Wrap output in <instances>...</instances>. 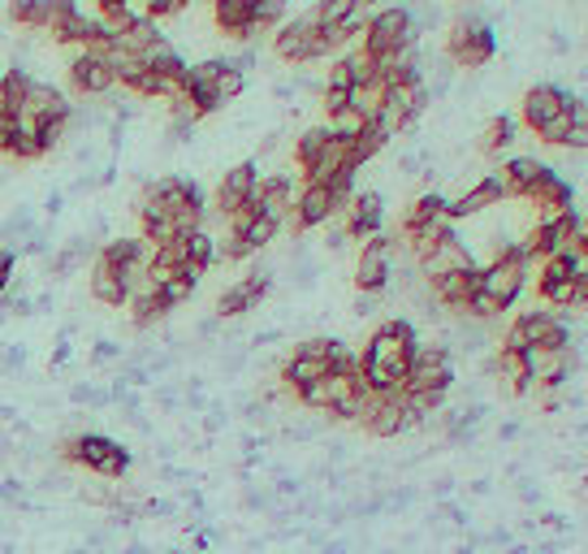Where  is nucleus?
Returning <instances> with one entry per match:
<instances>
[{
    "instance_id": "26",
    "label": "nucleus",
    "mask_w": 588,
    "mask_h": 554,
    "mask_svg": "<svg viewBox=\"0 0 588 554\" xmlns=\"http://www.w3.org/2000/svg\"><path fill=\"white\" fill-rule=\"evenodd\" d=\"M169 312H173V303L161 295V286H157L152 277H143V281L130 290V321H135L139 330H148V325L165 321Z\"/></svg>"
},
{
    "instance_id": "13",
    "label": "nucleus",
    "mask_w": 588,
    "mask_h": 554,
    "mask_svg": "<svg viewBox=\"0 0 588 554\" xmlns=\"http://www.w3.org/2000/svg\"><path fill=\"white\" fill-rule=\"evenodd\" d=\"M424 104H428V88H424V79H416V83H399V88H385V104H381L377 126L394 139L399 130H407V126L420 117Z\"/></svg>"
},
{
    "instance_id": "32",
    "label": "nucleus",
    "mask_w": 588,
    "mask_h": 554,
    "mask_svg": "<svg viewBox=\"0 0 588 554\" xmlns=\"http://www.w3.org/2000/svg\"><path fill=\"white\" fill-rule=\"evenodd\" d=\"M381 104H385V83H381V79L350 88V108H355L364 122H377V117H381Z\"/></svg>"
},
{
    "instance_id": "37",
    "label": "nucleus",
    "mask_w": 588,
    "mask_h": 554,
    "mask_svg": "<svg viewBox=\"0 0 588 554\" xmlns=\"http://www.w3.org/2000/svg\"><path fill=\"white\" fill-rule=\"evenodd\" d=\"M195 286H199V281L182 269V274H173V277H165V281H161V295H165L169 303L177 308V303H186V299L195 295Z\"/></svg>"
},
{
    "instance_id": "24",
    "label": "nucleus",
    "mask_w": 588,
    "mask_h": 554,
    "mask_svg": "<svg viewBox=\"0 0 588 554\" xmlns=\"http://www.w3.org/2000/svg\"><path fill=\"white\" fill-rule=\"evenodd\" d=\"M494 204H503V186H498L494 174H485L481 183L472 186V191H463L459 199H446V217L454 226V221H468V217H476V212H485Z\"/></svg>"
},
{
    "instance_id": "40",
    "label": "nucleus",
    "mask_w": 588,
    "mask_h": 554,
    "mask_svg": "<svg viewBox=\"0 0 588 554\" xmlns=\"http://www.w3.org/2000/svg\"><path fill=\"white\" fill-rule=\"evenodd\" d=\"M321 108H325V117H337L342 108H350V92H346V88H325Z\"/></svg>"
},
{
    "instance_id": "10",
    "label": "nucleus",
    "mask_w": 588,
    "mask_h": 554,
    "mask_svg": "<svg viewBox=\"0 0 588 554\" xmlns=\"http://www.w3.org/2000/svg\"><path fill=\"white\" fill-rule=\"evenodd\" d=\"M572 334H567V321H558L554 312H519V321L506 330L503 347L515 351H532V347H567Z\"/></svg>"
},
{
    "instance_id": "41",
    "label": "nucleus",
    "mask_w": 588,
    "mask_h": 554,
    "mask_svg": "<svg viewBox=\"0 0 588 554\" xmlns=\"http://www.w3.org/2000/svg\"><path fill=\"white\" fill-rule=\"evenodd\" d=\"M567 117H572V130H588V100L567 95Z\"/></svg>"
},
{
    "instance_id": "39",
    "label": "nucleus",
    "mask_w": 588,
    "mask_h": 554,
    "mask_svg": "<svg viewBox=\"0 0 588 554\" xmlns=\"http://www.w3.org/2000/svg\"><path fill=\"white\" fill-rule=\"evenodd\" d=\"M186 4H191V0H148V4H143V18H148V22H161V18H177V13L186 9Z\"/></svg>"
},
{
    "instance_id": "30",
    "label": "nucleus",
    "mask_w": 588,
    "mask_h": 554,
    "mask_svg": "<svg viewBox=\"0 0 588 554\" xmlns=\"http://www.w3.org/2000/svg\"><path fill=\"white\" fill-rule=\"evenodd\" d=\"M437 221H450V217H446V199H441V195H420V199L403 212V239L416 234V230L437 226Z\"/></svg>"
},
{
    "instance_id": "36",
    "label": "nucleus",
    "mask_w": 588,
    "mask_h": 554,
    "mask_svg": "<svg viewBox=\"0 0 588 554\" xmlns=\"http://www.w3.org/2000/svg\"><path fill=\"white\" fill-rule=\"evenodd\" d=\"M281 18H286V0H255V9H252L255 39H260V35H268V31H277V26H281Z\"/></svg>"
},
{
    "instance_id": "21",
    "label": "nucleus",
    "mask_w": 588,
    "mask_h": 554,
    "mask_svg": "<svg viewBox=\"0 0 588 554\" xmlns=\"http://www.w3.org/2000/svg\"><path fill=\"white\" fill-rule=\"evenodd\" d=\"M70 88L79 95H104L117 88V74H113V66L104 61V57H95V53H79L74 61H70Z\"/></svg>"
},
{
    "instance_id": "1",
    "label": "nucleus",
    "mask_w": 588,
    "mask_h": 554,
    "mask_svg": "<svg viewBox=\"0 0 588 554\" xmlns=\"http://www.w3.org/2000/svg\"><path fill=\"white\" fill-rule=\"evenodd\" d=\"M420 338L412 330V321L403 316H390L377 325V334L368 338L364 356H359V377L368 390L377 394H394L407 385V372H412V356H416Z\"/></svg>"
},
{
    "instance_id": "12",
    "label": "nucleus",
    "mask_w": 588,
    "mask_h": 554,
    "mask_svg": "<svg viewBox=\"0 0 588 554\" xmlns=\"http://www.w3.org/2000/svg\"><path fill=\"white\" fill-rule=\"evenodd\" d=\"M454 381V365H450V351L441 343H420L416 356H412V372H407V385L403 390H428V394H446Z\"/></svg>"
},
{
    "instance_id": "19",
    "label": "nucleus",
    "mask_w": 588,
    "mask_h": 554,
    "mask_svg": "<svg viewBox=\"0 0 588 554\" xmlns=\"http://www.w3.org/2000/svg\"><path fill=\"white\" fill-rule=\"evenodd\" d=\"M567 113V92L563 88H554V83H537V88H528L523 92V104H519V117H523V126L537 135L541 126H550L554 117H563Z\"/></svg>"
},
{
    "instance_id": "8",
    "label": "nucleus",
    "mask_w": 588,
    "mask_h": 554,
    "mask_svg": "<svg viewBox=\"0 0 588 554\" xmlns=\"http://www.w3.org/2000/svg\"><path fill=\"white\" fill-rule=\"evenodd\" d=\"M337 356H342V343H334V338H308V343H299V347H295V356L281 365V381H286V390L299 399L308 385H316L321 377H330V372H334Z\"/></svg>"
},
{
    "instance_id": "38",
    "label": "nucleus",
    "mask_w": 588,
    "mask_h": 554,
    "mask_svg": "<svg viewBox=\"0 0 588 554\" xmlns=\"http://www.w3.org/2000/svg\"><path fill=\"white\" fill-rule=\"evenodd\" d=\"M0 152L13 157V161H18V152H22V122L9 117V113L0 117Z\"/></svg>"
},
{
    "instance_id": "45",
    "label": "nucleus",
    "mask_w": 588,
    "mask_h": 554,
    "mask_svg": "<svg viewBox=\"0 0 588 554\" xmlns=\"http://www.w3.org/2000/svg\"><path fill=\"white\" fill-rule=\"evenodd\" d=\"M4 113H9V92H4V74H0V117H4ZM9 117H13V113H9Z\"/></svg>"
},
{
    "instance_id": "17",
    "label": "nucleus",
    "mask_w": 588,
    "mask_h": 554,
    "mask_svg": "<svg viewBox=\"0 0 588 554\" xmlns=\"http://www.w3.org/2000/svg\"><path fill=\"white\" fill-rule=\"evenodd\" d=\"M416 265H420V274L428 277V281H437V277H446V274L476 269V261H472V252H468V243H463L459 234H446L437 247H428L424 256H416Z\"/></svg>"
},
{
    "instance_id": "20",
    "label": "nucleus",
    "mask_w": 588,
    "mask_h": 554,
    "mask_svg": "<svg viewBox=\"0 0 588 554\" xmlns=\"http://www.w3.org/2000/svg\"><path fill=\"white\" fill-rule=\"evenodd\" d=\"M255 183H260V170H255V161H243V165H234L226 178H221V186H217V199H212V208L230 221L239 208H247L252 204V191Z\"/></svg>"
},
{
    "instance_id": "5",
    "label": "nucleus",
    "mask_w": 588,
    "mask_h": 554,
    "mask_svg": "<svg viewBox=\"0 0 588 554\" xmlns=\"http://www.w3.org/2000/svg\"><path fill=\"white\" fill-rule=\"evenodd\" d=\"M350 195H355V174H342L334 183H303L299 195H295V208H290L286 226L295 234H308V230L334 221L337 212L350 204Z\"/></svg>"
},
{
    "instance_id": "42",
    "label": "nucleus",
    "mask_w": 588,
    "mask_h": 554,
    "mask_svg": "<svg viewBox=\"0 0 588 554\" xmlns=\"http://www.w3.org/2000/svg\"><path fill=\"white\" fill-rule=\"evenodd\" d=\"M135 4L130 0H95V18L100 22H108V18H117V13H130Z\"/></svg>"
},
{
    "instance_id": "35",
    "label": "nucleus",
    "mask_w": 588,
    "mask_h": 554,
    "mask_svg": "<svg viewBox=\"0 0 588 554\" xmlns=\"http://www.w3.org/2000/svg\"><path fill=\"white\" fill-rule=\"evenodd\" d=\"M510 143H515V122H510L506 113L503 117H489V126L481 130V152H485V157H498Z\"/></svg>"
},
{
    "instance_id": "22",
    "label": "nucleus",
    "mask_w": 588,
    "mask_h": 554,
    "mask_svg": "<svg viewBox=\"0 0 588 554\" xmlns=\"http://www.w3.org/2000/svg\"><path fill=\"white\" fill-rule=\"evenodd\" d=\"M428 286H433V299H437L441 308L468 312V303H472V299H476V290H481V265H476V269H463V274L437 277V281H428Z\"/></svg>"
},
{
    "instance_id": "6",
    "label": "nucleus",
    "mask_w": 588,
    "mask_h": 554,
    "mask_svg": "<svg viewBox=\"0 0 588 554\" xmlns=\"http://www.w3.org/2000/svg\"><path fill=\"white\" fill-rule=\"evenodd\" d=\"M528 274H532V256L523 252V243H506L503 252L481 269V295L494 299L506 312L519 299V290L528 286Z\"/></svg>"
},
{
    "instance_id": "33",
    "label": "nucleus",
    "mask_w": 588,
    "mask_h": 554,
    "mask_svg": "<svg viewBox=\"0 0 588 554\" xmlns=\"http://www.w3.org/2000/svg\"><path fill=\"white\" fill-rule=\"evenodd\" d=\"M9 22L22 31H48V0H9Z\"/></svg>"
},
{
    "instance_id": "34",
    "label": "nucleus",
    "mask_w": 588,
    "mask_h": 554,
    "mask_svg": "<svg viewBox=\"0 0 588 554\" xmlns=\"http://www.w3.org/2000/svg\"><path fill=\"white\" fill-rule=\"evenodd\" d=\"M498 377L515 394H523L528 390V356L515 351V347H498Z\"/></svg>"
},
{
    "instance_id": "27",
    "label": "nucleus",
    "mask_w": 588,
    "mask_h": 554,
    "mask_svg": "<svg viewBox=\"0 0 588 554\" xmlns=\"http://www.w3.org/2000/svg\"><path fill=\"white\" fill-rule=\"evenodd\" d=\"M252 9H255V0H212V22H217L221 35L247 44V39H255Z\"/></svg>"
},
{
    "instance_id": "29",
    "label": "nucleus",
    "mask_w": 588,
    "mask_h": 554,
    "mask_svg": "<svg viewBox=\"0 0 588 554\" xmlns=\"http://www.w3.org/2000/svg\"><path fill=\"white\" fill-rule=\"evenodd\" d=\"M91 295H95V303H104V308H126V303H130L126 277L117 274V269H108L104 261L91 265Z\"/></svg>"
},
{
    "instance_id": "46",
    "label": "nucleus",
    "mask_w": 588,
    "mask_h": 554,
    "mask_svg": "<svg viewBox=\"0 0 588 554\" xmlns=\"http://www.w3.org/2000/svg\"><path fill=\"white\" fill-rule=\"evenodd\" d=\"M364 4H368V9H372V4H381V0H364Z\"/></svg>"
},
{
    "instance_id": "4",
    "label": "nucleus",
    "mask_w": 588,
    "mask_h": 554,
    "mask_svg": "<svg viewBox=\"0 0 588 554\" xmlns=\"http://www.w3.org/2000/svg\"><path fill=\"white\" fill-rule=\"evenodd\" d=\"M359 48H364L372 61L407 57V53L416 48V18H412V9H403V4L372 9L368 26L359 31Z\"/></svg>"
},
{
    "instance_id": "9",
    "label": "nucleus",
    "mask_w": 588,
    "mask_h": 554,
    "mask_svg": "<svg viewBox=\"0 0 588 554\" xmlns=\"http://www.w3.org/2000/svg\"><path fill=\"white\" fill-rule=\"evenodd\" d=\"M61 455L70 463L91 468L95 476H108V481L126 476V468H130V451H126L122 442L104 438V434H79V438H70V442H61Z\"/></svg>"
},
{
    "instance_id": "44",
    "label": "nucleus",
    "mask_w": 588,
    "mask_h": 554,
    "mask_svg": "<svg viewBox=\"0 0 588 554\" xmlns=\"http://www.w3.org/2000/svg\"><path fill=\"white\" fill-rule=\"evenodd\" d=\"M567 148H588V130H572L567 135Z\"/></svg>"
},
{
    "instance_id": "3",
    "label": "nucleus",
    "mask_w": 588,
    "mask_h": 554,
    "mask_svg": "<svg viewBox=\"0 0 588 554\" xmlns=\"http://www.w3.org/2000/svg\"><path fill=\"white\" fill-rule=\"evenodd\" d=\"M139 212H165L169 221L177 226V234H195L204 230V191L191 183V178H161L143 191L139 199Z\"/></svg>"
},
{
    "instance_id": "15",
    "label": "nucleus",
    "mask_w": 588,
    "mask_h": 554,
    "mask_svg": "<svg viewBox=\"0 0 588 554\" xmlns=\"http://www.w3.org/2000/svg\"><path fill=\"white\" fill-rule=\"evenodd\" d=\"M523 356H528V390H554L576 369L572 347H532Z\"/></svg>"
},
{
    "instance_id": "18",
    "label": "nucleus",
    "mask_w": 588,
    "mask_h": 554,
    "mask_svg": "<svg viewBox=\"0 0 588 554\" xmlns=\"http://www.w3.org/2000/svg\"><path fill=\"white\" fill-rule=\"evenodd\" d=\"M295 183L286 178V174H260V183L252 191V208L260 217H268V221H277V226H286V217H290V208H295Z\"/></svg>"
},
{
    "instance_id": "14",
    "label": "nucleus",
    "mask_w": 588,
    "mask_h": 554,
    "mask_svg": "<svg viewBox=\"0 0 588 554\" xmlns=\"http://www.w3.org/2000/svg\"><path fill=\"white\" fill-rule=\"evenodd\" d=\"M390 277H394V239L377 234V239H368L364 252H359L355 286H359L364 295H381V290L390 286Z\"/></svg>"
},
{
    "instance_id": "11",
    "label": "nucleus",
    "mask_w": 588,
    "mask_h": 554,
    "mask_svg": "<svg viewBox=\"0 0 588 554\" xmlns=\"http://www.w3.org/2000/svg\"><path fill=\"white\" fill-rule=\"evenodd\" d=\"M355 420H359L372 438H394V434H403V429L416 425L412 412H407V403H403V390H394V394H377V390H368V399H364V407H359Z\"/></svg>"
},
{
    "instance_id": "25",
    "label": "nucleus",
    "mask_w": 588,
    "mask_h": 554,
    "mask_svg": "<svg viewBox=\"0 0 588 554\" xmlns=\"http://www.w3.org/2000/svg\"><path fill=\"white\" fill-rule=\"evenodd\" d=\"M523 199H528V204H537V208H541V217L567 212V208H572V183L545 165V170H541V178L528 186V195H523Z\"/></svg>"
},
{
    "instance_id": "43",
    "label": "nucleus",
    "mask_w": 588,
    "mask_h": 554,
    "mask_svg": "<svg viewBox=\"0 0 588 554\" xmlns=\"http://www.w3.org/2000/svg\"><path fill=\"white\" fill-rule=\"evenodd\" d=\"M13 265H18V256H13L9 247H0V295L9 290V277H13Z\"/></svg>"
},
{
    "instance_id": "28",
    "label": "nucleus",
    "mask_w": 588,
    "mask_h": 554,
    "mask_svg": "<svg viewBox=\"0 0 588 554\" xmlns=\"http://www.w3.org/2000/svg\"><path fill=\"white\" fill-rule=\"evenodd\" d=\"M541 170H545V165H541L537 157H515V161L498 165L494 178H498V186H503V199H523L528 186L541 178Z\"/></svg>"
},
{
    "instance_id": "31",
    "label": "nucleus",
    "mask_w": 588,
    "mask_h": 554,
    "mask_svg": "<svg viewBox=\"0 0 588 554\" xmlns=\"http://www.w3.org/2000/svg\"><path fill=\"white\" fill-rule=\"evenodd\" d=\"M334 139V130L330 126H312V130H303L299 135V143H295V161H299V170L308 174L316 161H321V152H325V143Z\"/></svg>"
},
{
    "instance_id": "2",
    "label": "nucleus",
    "mask_w": 588,
    "mask_h": 554,
    "mask_svg": "<svg viewBox=\"0 0 588 554\" xmlns=\"http://www.w3.org/2000/svg\"><path fill=\"white\" fill-rule=\"evenodd\" d=\"M350 44L346 31L337 26H321L316 13H303L295 22H281L273 31V53L290 66H308V61H325V57H342V48Z\"/></svg>"
},
{
    "instance_id": "7",
    "label": "nucleus",
    "mask_w": 588,
    "mask_h": 554,
    "mask_svg": "<svg viewBox=\"0 0 588 554\" xmlns=\"http://www.w3.org/2000/svg\"><path fill=\"white\" fill-rule=\"evenodd\" d=\"M494 53H498L494 26L481 22V18H472V13L459 18V22L446 31V57H450L459 70H481V66L494 61Z\"/></svg>"
},
{
    "instance_id": "16",
    "label": "nucleus",
    "mask_w": 588,
    "mask_h": 554,
    "mask_svg": "<svg viewBox=\"0 0 588 554\" xmlns=\"http://www.w3.org/2000/svg\"><path fill=\"white\" fill-rule=\"evenodd\" d=\"M342 217H346L342 239H359V243H368V239H377V234H381L385 204H381V195H377V191H359V195H350V204L342 208Z\"/></svg>"
},
{
    "instance_id": "23",
    "label": "nucleus",
    "mask_w": 588,
    "mask_h": 554,
    "mask_svg": "<svg viewBox=\"0 0 588 554\" xmlns=\"http://www.w3.org/2000/svg\"><path fill=\"white\" fill-rule=\"evenodd\" d=\"M264 295H268V274L239 277L234 286L221 290V299H217V316H243V312H252Z\"/></svg>"
}]
</instances>
